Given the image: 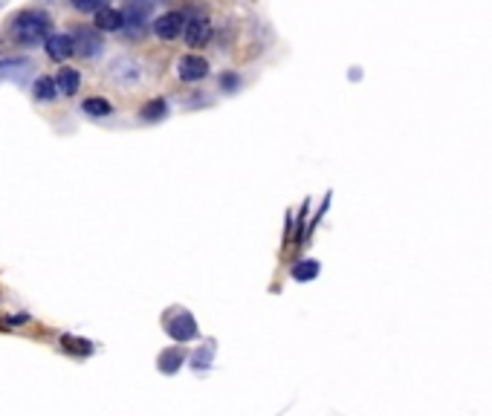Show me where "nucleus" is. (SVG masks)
I'll list each match as a JSON object with an SVG mask.
<instances>
[{"label":"nucleus","instance_id":"4468645a","mask_svg":"<svg viewBox=\"0 0 492 416\" xmlns=\"http://www.w3.org/2000/svg\"><path fill=\"white\" fill-rule=\"evenodd\" d=\"M61 344H64L70 353H76V356H90V353H93V344L81 341V338H73V335H64V338H61Z\"/></svg>","mask_w":492,"mask_h":416},{"label":"nucleus","instance_id":"9d476101","mask_svg":"<svg viewBox=\"0 0 492 416\" xmlns=\"http://www.w3.org/2000/svg\"><path fill=\"white\" fill-rule=\"evenodd\" d=\"M182 362H186V353H182L180 347H174V350H165V353L160 356V370L163 373H177L180 367H182Z\"/></svg>","mask_w":492,"mask_h":416},{"label":"nucleus","instance_id":"9b49d317","mask_svg":"<svg viewBox=\"0 0 492 416\" xmlns=\"http://www.w3.org/2000/svg\"><path fill=\"white\" fill-rule=\"evenodd\" d=\"M35 99H41V102H52L55 95H58V84H55V78H47V76H41L38 81H35Z\"/></svg>","mask_w":492,"mask_h":416},{"label":"nucleus","instance_id":"f8f14e48","mask_svg":"<svg viewBox=\"0 0 492 416\" xmlns=\"http://www.w3.org/2000/svg\"><path fill=\"white\" fill-rule=\"evenodd\" d=\"M29 67V61L18 58V61H0V78H20Z\"/></svg>","mask_w":492,"mask_h":416},{"label":"nucleus","instance_id":"ddd939ff","mask_svg":"<svg viewBox=\"0 0 492 416\" xmlns=\"http://www.w3.org/2000/svg\"><path fill=\"white\" fill-rule=\"evenodd\" d=\"M319 261H301V263H295L293 266V278L295 280H313L316 275H319Z\"/></svg>","mask_w":492,"mask_h":416},{"label":"nucleus","instance_id":"0eeeda50","mask_svg":"<svg viewBox=\"0 0 492 416\" xmlns=\"http://www.w3.org/2000/svg\"><path fill=\"white\" fill-rule=\"evenodd\" d=\"M76 52V41H73V35H49L47 38V55L52 58V61H64V58H70Z\"/></svg>","mask_w":492,"mask_h":416},{"label":"nucleus","instance_id":"dca6fc26","mask_svg":"<svg viewBox=\"0 0 492 416\" xmlns=\"http://www.w3.org/2000/svg\"><path fill=\"white\" fill-rule=\"evenodd\" d=\"M211 359H214V344H206L192 356V364H194V370H206L211 364Z\"/></svg>","mask_w":492,"mask_h":416},{"label":"nucleus","instance_id":"1a4fd4ad","mask_svg":"<svg viewBox=\"0 0 492 416\" xmlns=\"http://www.w3.org/2000/svg\"><path fill=\"white\" fill-rule=\"evenodd\" d=\"M55 84H58V93L61 95H73V93H78V84H81V76L76 73V70H70V67H64L58 73V78H55Z\"/></svg>","mask_w":492,"mask_h":416},{"label":"nucleus","instance_id":"6ab92c4d","mask_svg":"<svg viewBox=\"0 0 492 416\" xmlns=\"http://www.w3.org/2000/svg\"><path fill=\"white\" fill-rule=\"evenodd\" d=\"M157 4H160V0H128V6H131V9H142V12H151Z\"/></svg>","mask_w":492,"mask_h":416},{"label":"nucleus","instance_id":"39448f33","mask_svg":"<svg viewBox=\"0 0 492 416\" xmlns=\"http://www.w3.org/2000/svg\"><path fill=\"white\" fill-rule=\"evenodd\" d=\"M209 38H211V26H209V20H206L203 15L189 18V23H186V41H189V47H203Z\"/></svg>","mask_w":492,"mask_h":416},{"label":"nucleus","instance_id":"2eb2a0df","mask_svg":"<svg viewBox=\"0 0 492 416\" xmlns=\"http://www.w3.org/2000/svg\"><path fill=\"white\" fill-rule=\"evenodd\" d=\"M81 110L87 113V116H110V102H105V99H87L84 105H81Z\"/></svg>","mask_w":492,"mask_h":416},{"label":"nucleus","instance_id":"aec40b11","mask_svg":"<svg viewBox=\"0 0 492 416\" xmlns=\"http://www.w3.org/2000/svg\"><path fill=\"white\" fill-rule=\"evenodd\" d=\"M235 84H238V78H235V76H223V87H226V90H229V87H235Z\"/></svg>","mask_w":492,"mask_h":416},{"label":"nucleus","instance_id":"f257e3e1","mask_svg":"<svg viewBox=\"0 0 492 416\" xmlns=\"http://www.w3.org/2000/svg\"><path fill=\"white\" fill-rule=\"evenodd\" d=\"M49 26H52V20L44 15V12H38V9H26V12H20V15H15L12 18V35L20 41V44H41V41H47L49 38Z\"/></svg>","mask_w":492,"mask_h":416},{"label":"nucleus","instance_id":"7ed1b4c3","mask_svg":"<svg viewBox=\"0 0 492 416\" xmlns=\"http://www.w3.org/2000/svg\"><path fill=\"white\" fill-rule=\"evenodd\" d=\"M153 32H157L163 41H171V38L180 35V32H186V18H182L180 12H165V15H160L157 20H153Z\"/></svg>","mask_w":492,"mask_h":416},{"label":"nucleus","instance_id":"20e7f679","mask_svg":"<svg viewBox=\"0 0 492 416\" xmlns=\"http://www.w3.org/2000/svg\"><path fill=\"white\" fill-rule=\"evenodd\" d=\"M73 41H76V52L78 55H84V58H93V55H99L102 52V38L96 35L93 29H76V35H73Z\"/></svg>","mask_w":492,"mask_h":416},{"label":"nucleus","instance_id":"a211bd4d","mask_svg":"<svg viewBox=\"0 0 492 416\" xmlns=\"http://www.w3.org/2000/svg\"><path fill=\"white\" fill-rule=\"evenodd\" d=\"M105 4L107 0H73V6L78 12H99V9H105Z\"/></svg>","mask_w":492,"mask_h":416},{"label":"nucleus","instance_id":"6e6552de","mask_svg":"<svg viewBox=\"0 0 492 416\" xmlns=\"http://www.w3.org/2000/svg\"><path fill=\"white\" fill-rule=\"evenodd\" d=\"M96 26L105 29V32H116L125 26V15H122L119 9H99L96 12Z\"/></svg>","mask_w":492,"mask_h":416},{"label":"nucleus","instance_id":"423d86ee","mask_svg":"<svg viewBox=\"0 0 492 416\" xmlns=\"http://www.w3.org/2000/svg\"><path fill=\"white\" fill-rule=\"evenodd\" d=\"M206 73H209V64L200 55H186L180 61V78L182 81H200V78H206Z\"/></svg>","mask_w":492,"mask_h":416},{"label":"nucleus","instance_id":"f3484780","mask_svg":"<svg viewBox=\"0 0 492 416\" xmlns=\"http://www.w3.org/2000/svg\"><path fill=\"white\" fill-rule=\"evenodd\" d=\"M168 113V107H165V102L163 99H157V102H151V105H145L142 107V116L148 119V121H157V119H163Z\"/></svg>","mask_w":492,"mask_h":416},{"label":"nucleus","instance_id":"f03ea898","mask_svg":"<svg viewBox=\"0 0 492 416\" xmlns=\"http://www.w3.org/2000/svg\"><path fill=\"white\" fill-rule=\"evenodd\" d=\"M165 333H168L174 341H192V338H197V321H194V315H189V312H174L168 321H165Z\"/></svg>","mask_w":492,"mask_h":416}]
</instances>
